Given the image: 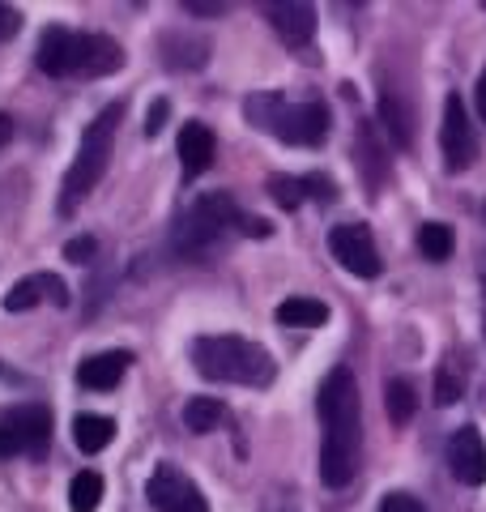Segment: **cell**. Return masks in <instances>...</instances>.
I'll return each mask as SVG.
<instances>
[{
  "mask_svg": "<svg viewBox=\"0 0 486 512\" xmlns=\"http://www.w3.org/2000/svg\"><path fill=\"white\" fill-rule=\"evenodd\" d=\"M320 478L324 487H346L359 470L363 453V410H359V384L350 367H333L320 384Z\"/></svg>",
  "mask_w": 486,
  "mask_h": 512,
  "instance_id": "cell-1",
  "label": "cell"
},
{
  "mask_svg": "<svg viewBox=\"0 0 486 512\" xmlns=\"http://www.w3.org/2000/svg\"><path fill=\"white\" fill-rule=\"evenodd\" d=\"M192 363L205 380L226 384H248V389H265L278 376V363L261 342L235 338V333H214V338L192 342Z\"/></svg>",
  "mask_w": 486,
  "mask_h": 512,
  "instance_id": "cell-2",
  "label": "cell"
},
{
  "mask_svg": "<svg viewBox=\"0 0 486 512\" xmlns=\"http://www.w3.org/2000/svg\"><path fill=\"white\" fill-rule=\"evenodd\" d=\"M231 227H239L252 239H265L273 231L265 218L243 214L226 192H205V197L192 201V210L180 218V227H175V248H180L184 256H205V252H214L222 244V235Z\"/></svg>",
  "mask_w": 486,
  "mask_h": 512,
  "instance_id": "cell-3",
  "label": "cell"
},
{
  "mask_svg": "<svg viewBox=\"0 0 486 512\" xmlns=\"http://www.w3.org/2000/svg\"><path fill=\"white\" fill-rule=\"evenodd\" d=\"M120 120H124V103H107L99 116L90 120L86 133H81L77 158H73L69 175H64V188H60V214H64V218L77 214V205L103 184L107 163H111V146H116Z\"/></svg>",
  "mask_w": 486,
  "mask_h": 512,
  "instance_id": "cell-4",
  "label": "cell"
},
{
  "mask_svg": "<svg viewBox=\"0 0 486 512\" xmlns=\"http://www.w3.org/2000/svg\"><path fill=\"white\" fill-rule=\"evenodd\" d=\"M243 116H248L252 128L273 133L278 141H286V146H320V141L329 137V107L320 99L286 103L278 90H265L243 103Z\"/></svg>",
  "mask_w": 486,
  "mask_h": 512,
  "instance_id": "cell-5",
  "label": "cell"
},
{
  "mask_svg": "<svg viewBox=\"0 0 486 512\" xmlns=\"http://www.w3.org/2000/svg\"><path fill=\"white\" fill-rule=\"evenodd\" d=\"M52 444L47 406H13L0 414V457H43Z\"/></svg>",
  "mask_w": 486,
  "mask_h": 512,
  "instance_id": "cell-6",
  "label": "cell"
},
{
  "mask_svg": "<svg viewBox=\"0 0 486 512\" xmlns=\"http://www.w3.org/2000/svg\"><path fill=\"white\" fill-rule=\"evenodd\" d=\"M86 60H90V35H77L69 26L43 30L35 64L47 77H86Z\"/></svg>",
  "mask_w": 486,
  "mask_h": 512,
  "instance_id": "cell-7",
  "label": "cell"
},
{
  "mask_svg": "<svg viewBox=\"0 0 486 512\" xmlns=\"http://www.w3.org/2000/svg\"><path fill=\"white\" fill-rule=\"evenodd\" d=\"M440 154H444V167L452 175H461L474 167L478 158V133L465 116V99L461 94H448L444 99V120H440Z\"/></svg>",
  "mask_w": 486,
  "mask_h": 512,
  "instance_id": "cell-8",
  "label": "cell"
},
{
  "mask_svg": "<svg viewBox=\"0 0 486 512\" xmlns=\"http://www.w3.org/2000/svg\"><path fill=\"white\" fill-rule=\"evenodd\" d=\"M329 252L337 256V265L346 269L354 278H380L384 274V256L376 248V239H371L367 227L359 222H342V227L329 231Z\"/></svg>",
  "mask_w": 486,
  "mask_h": 512,
  "instance_id": "cell-9",
  "label": "cell"
},
{
  "mask_svg": "<svg viewBox=\"0 0 486 512\" xmlns=\"http://www.w3.org/2000/svg\"><path fill=\"white\" fill-rule=\"evenodd\" d=\"M145 500L158 512H209V500L201 495V487L180 466H171V461H158V470L145 483Z\"/></svg>",
  "mask_w": 486,
  "mask_h": 512,
  "instance_id": "cell-10",
  "label": "cell"
},
{
  "mask_svg": "<svg viewBox=\"0 0 486 512\" xmlns=\"http://www.w3.org/2000/svg\"><path fill=\"white\" fill-rule=\"evenodd\" d=\"M261 18L278 30L286 47H312L316 39V9L307 0H265Z\"/></svg>",
  "mask_w": 486,
  "mask_h": 512,
  "instance_id": "cell-11",
  "label": "cell"
},
{
  "mask_svg": "<svg viewBox=\"0 0 486 512\" xmlns=\"http://www.w3.org/2000/svg\"><path fill=\"white\" fill-rule=\"evenodd\" d=\"M448 466L452 478L465 487H482L486 483V440L478 427H457L448 440Z\"/></svg>",
  "mask_w": 486,
  "mask_h": 512,
  "instance_id": "cell-12",
  "label": "cell"
},
{
  "mask_svg": "<svg viewBox=\"0 0 486 512\" xmlns=\"http://www.w3.org/2000/svg\"><path fill=\"white\" fill-rule=\"evenodd\" d=\"M175 150H180V167H184V175L192 180V175H205L209 163H214L218 137H214V128H209V124L188 120V124L180 128V141H175Z\"/></svg>",
  "mask_w": 486,
  "mask_h": 512,
  "instance_id": "cell-13",
  "label": "cell"
},
{
  "mask_svg": "<svg viewBox=\"0 0 486 512\" xmlns=\"http://www.w3.org/2000/svg\"><path fill=\"white\" fill-rule=\"evenodd\" d=\"M43 299H52L56 308H64V303H69V286H64L56 274L22 278V282H13V286H9V295H5V312H30V308H39Z\"/></svg>",
  "mask_w": 486,
  "mask_h": 512,
  "instance_id": "cell-14",
  "label": "cell"
},
{
  "mask_svg": "<svg viewBox=\"0 0 486 512\" xmlns=\"http://www.w3.org/2000/svg\"><path fill=\"white\" fill-rule=\"evenodd\" d=\"M128 363H133V355H128V350H103V355H94V359H86V363L77 367V380L86 384V389L107 393V389H116V384L124 380Z\"/></svg>",
  "mask_w": 486,
  "mask_h": 512,
  "instance_id": "cell-15",
  "label": "cell"
},
{
  "mask_svg": "<svg viewBox=\"0 0 486 512\" xmlns=\"http://www.w3.org/2000/svg\"><path fill=\"white\" fill-rule=\"evenodd\" d=\"M329 320V303H320L312 295H290L278 303V325L286 329H320Z\"/></svg>",
  "mask_w": 486,
  "mask_h": 512,
  "instance_id": "cell-16",
  "label": "cell"
},
{
  "mask_svg": "<svg viewBox=\"0 0 486 512\" xmlns=\"http://www.w3.org/2000/svg\"><path fill=\"white\" fill-rule=\"evenodd\" d=\"M111 440H116V419H107V414H77L73 419V444L86 457L103 453Z\"/></svg>",
  "mask_w": 486,
  "mask_h": 512,
  "instance_id": "cell-17",
  "label": "cell"
},
{
  "mask_svg": "<svg viewBox=\"0 0 486 512\" xmlns=\"http://www.w3.org/2000/svg\"><path fill=\"white\" fill-rule=\"evenodd\" d=\"M380 116H384V128H388V137H393V146L410 150L414 146V116H410V107H405L401 94H393V90L380 94Z\"/></svg>",
  "mask_w": 486,
  "mask_h": 512,
  "instance_id": "cell-18",
  "label": "cell"
},
{
  "mask_svg": "<svg viewBox=\"0 0 486 512\" xmlns=\"http://www.w3.org/2000/svg\"><path fill=\"white\" fill-rule=\"evenodd\" d=\"M158 52L167 56V60H162L167 69H201V64H205V52H209V43H205V39L192 43L188 35H162Z\"/></svg>",
  "mask_w": 486,
  "mask_h": 512,
  "instance_id": "cell-19",
  "label": "cell"
},
{
  "mask_svg": "<svg viewBox=\"0 0 486 512\" xmlns=\"http://www.w3.org/2000/svg\"><path fill=\"white\" fill-rule=\"evenodd\" d=\"M226 419V406L218 397H192L184 406V427L192 436H209V431H218V423Z\"/></svg>",
  "mask_w": 486,
  "mask_h": 512,
  "instance_id": "cell-20",
  "label": "cell"
},
{
  "mask_svg": "<svg viewBox=\"0 0 486 512\" xmlns=\"http://www.w3.org/2000/svg\"><path fill=\"white\" fill-rule=\"evenodd\" d=\"M418 252H423L427 261H448V256L457 252V235H452L448 222H423V227H418Z\"/></svg>",
  "mask_w": 486,
  "mask_h": 512,
  "instance_id": "cell-21",
  "label": "cell"
},
{
  "mask_svg": "<svg viewBox=\"0 0 486 512\" xmlns=\"http://www.w3.org/2000/svg\"><path fill=\"white\" fill-rule=\"evenodd\" d=\"M103 474L99 470H81L73 474V483H69V508L73 512H94L103 504Z\"/></svg>",
  "mask_w": 486,
  "mask_h": 512,
  "instance_id": "cell-22",
  "label": "cell"
},
{
  "mask_svg": "<svg viewBox=\"0 0 486 512\" xmlns=\"http://www.w3.org/2000/svg\"><path fill=\"white\" fill-rule=\"evenodd\" d=\"M384 406H388V419H393L397 427H405L418 414V393L410 380H388L384 384Z\"/></svg>",
  "mask_w": 486,
  "mask_h": 512,
  "instance_id": "cell-23",
  "label": "cell"
},
{
  "mask_svg": "<svg viewBox=\"0 0 486 512\" xmlns=\"http://www.w3.org/2000/svg\"><path fill=\"white\" fill-rule=\"evenodd\" d=\"M359 167L367 171V180H371V184H380V180H384V171H388V158H384L380 141H376V128H371V124L359 128Z\"/></svg>",
  "mask_w": 486,
  "mask_h": 512,
  "instance_id": "cell-24",
  "label": "cell"
},
{
  "mask_svg": "<svg viewBox=\"0 0 486 512\" xmlns=\"http://www.w3.org/2000/svg\"><path fill=\"white\" fill-rule=\"evenodd\" d=\"M269 197L282 205V210H299L307 201V180L303 175H269Z\"/></svg>",
  "mask_w": 486,
  "mask_h": 512,
  "instance_id": "cell-25",
  "label": "cell"
},
{
  "mask_svg": "<svg viewBox=\"0 0 486 512\" xmlns=\"http://www.w3.org/2000/svg\"><path fill=\"white\" fill-rule=\"evenodd\" d=\"M94 252H99V239H94V235H77V239H69V244H64V261L90 265Z\"/></svg>",
  "mask_w": 486,
  "mask_h": 512,
  "instance_id": "cell-26",
  "label": "cell"
},
{
  "mask_svg": "<svg viewBox=\"0 0 486 512\" xmlns=\"http://www.w3.org/2000/svg\"><path fill=\"white\" fill-rule=\"evenodd\" d=\"M461 393H465V389H461V380L452 376L448 367H440V380H435V402H440V406H452Z\"/></svg>",
  "mask_w": 486,
  "mask_h": 512,
  "instance_id": "cell-27",
  "label": "cell"
},
{
  "mask_svg": "<svg viewBox=\"0 0 486 512\" xmlns=\"http://www.w3.org/2000/svg\"><path fill=\"white\" fill-rule=\"evenodd\" d=\"M380 512H427L423 500H414L410 491H388L380 500Z\"/></svg>",
  "mask_w": 486,
  "mask_h": 512,
  "instance_id": "cell-28",
  "label": "cell"
},
{
  "mask_svg": "<svg viewBox=\"0 0 486 512\" xmlns=\"http://www.w3.org/2000/svg\"><path fill=\"white\" fill-rule=\"evenodd\" d=\"M167 116H171V103H167V99H154L150 116H145V137H158L162 124H167Z\"/></svg>",
  "mask_w": 486,
  "mask_h": 512,
  "instance_id": "cell-29",
  "label": "cell"
},
{
  "mask_svg": "<svg viewBox=\"0 0 486 512\" xmlns=\"http://www.w3.org/2000/svg\"><path fill=\"white\" fill-rule=\"evenodd\" d=\"M22 30V13L18 9H9V5H0V43L13 39Z\"/></svg>",
  "mask_w": 486,
  "mask_h": 512,
  "instance_id": "cell-30",
  "label": "cell"
},
{
  "mask_svg": "<svg viewBox=\"0 0 486 512\" xmlns=\"http://www.w3.org/2000/svg\"><path fill=\"white\" fill-rule=\"evenodd\" d=\"M184 13H192V18H222L226 5H214V0H188Z\"/></svg>",
  "mask_w": 486,
  "mask_h": 512,
  "instance_id": "cell-31",
  "label": "cell"
},
{
  "mask_svg": "<svg viewBox=\"0 0 486 512\" xmlns=\"http://www.w3.org/2000/svg\"><path fill=\"white\" fill-rule=\"evenodd\" d=\"M474 107H478V120L486 124V69H482V77H478V90H474Z\"/></svg>",
  "mask_w": 486,
  "mask_h": 512,
  "instance_id": "cell-32",
  "label": "cell"
},
{
  "mask_svg": "<svg viewBox=\"0 0 486 512\" xmlns=\"http://www.w3.org/2000/svg\"><path fill=\"white\" fill-rule=\"evenodd\" d=\"M13 141V116H5V111H0V150H5Z\"/></svg>",
  "mask_w": 486,
  "mask_h": 512,
  "instance_id": "cell-33",
  "label": "cell"
},
{
  "mask_svg": "<svg viewBox=\"0 0 486 512\" xmlns=\"http://www.w3.org/2000/svg\"><path fill=\"white\" fill-rule=\"evenodd\" d=\"M482 222H486V201H482Z\"/></svg>",
  "mask_w": 486,
  "mask_h": 512,
  "instance_id": "cell-34",
  "label": "cell"
},
{
  "mask_svg": "<svg viewBox=\"0 0 486 512\" xmlns=\"http://www.w3.org/2000/svg\"><path fill=\"white\" fill-rule=\"evenodd\" d=\"M482 325H486V320H482Z\"/></svg>",
  "mask_w": 486,
  "mask_h": 512,
  "instance_id": "cell-35",
  "label": "cell"
}]
</instances>
